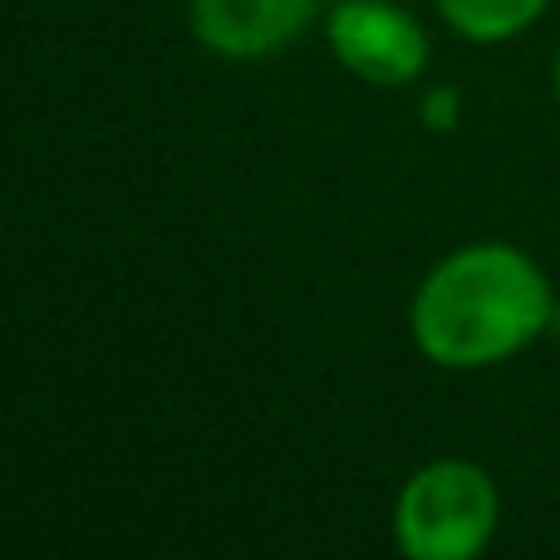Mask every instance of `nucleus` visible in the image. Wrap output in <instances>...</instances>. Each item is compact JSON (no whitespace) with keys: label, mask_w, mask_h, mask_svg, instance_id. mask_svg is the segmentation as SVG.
Masks as SVG:
<instances>
[{"label":"nucleus","mask_w":560,"mask_h":560,"mask_svg":"<svg viewBox=\"0 0 560 560\" xmlns=\"http://www.w3.org/2000/svg\"><path fill=\"white\" fill-rule=\"evenodd\" d=\"M556 98H560V55H556Z\"/></svg>","instance_id":"0eeeda50"},{"label":"nucleus","mask_w":560,"mask_h":560,"mask_svg":"<svg viewBox=\"0 0 560 560\" xmlns=\"http://www.w3.org/2000/svg\"><path fill=\"white\" fill-rule=\"evenodd\" d=\"M325 30L335 59L369 84H413L428 65V35L418 30V20L384 0H345L329 10Z\"/></svg>","instance_id":"7ed1b4c3"},{"label":"nucleus","mask_w":560,"mask_h":560,"mask_svg":"<svg viewBox=\"0 0 560 560\" xmlns=\"http://www.w3.org/2000/svg\"><path fill=\"white\" fill-rule=\"evenodd\" d=\"M319 0H192V35L226 59H261L300 39Z\"/></svg>","instance_id":"20e7f679"},{"label":"nucleus","mask_w":560,"mask_h":560,"mask_svg":"<svg viewBox=\"0 0 560 560\" xmlns=\"http://www.w3.org/2000/svg\"><path fill=\"white\" fill-rule=\"evenodd\" d=\"M408 560H477L497 532V487L472 463H433L404 487L394 516Z\"/></svg>","instance_id":"f03ea898"},{"label":"nucleus","mask_w":560,"mask_h":560,"mask_svg":"<svg viewBox=\"0 0 560 560\" xmlns=\"http://www.w3.org/2000/svg\"><path fill=\"white\" fill-rule=\"evenodd\" d=\"M551 319V285L516 246H467L423 280L413 339L453 369L497 364L526 349Z\"/></svg>","instance_id":"f257e3e1"},{"label":"nucleus","mask_w":560,"mask_h":560,"mask_svg":"<svg viewBox=\"0 0 560 560\" xmlns=\"http://www.w3.org/2000/svg\"><path fill=\"white\" fill-rule=\"evenodd\" d=\"M546 5L551 0H438L447 25L463 39H477V45H497V39L522 35L526 25L541 20Z\"/></svg>","instance_id":"39448f33"},{"label":"nucleus","mask_w":560,"mask_h":560,"mask_svg":"<svg viewBox=\"0 0 560 560\" xmlns=\"http://www.w3.org/2000/svg\"><path fill=\"white\" fill-rule=\"evenodd\" d=\"M428 118H433V124H447V118H453V89H438V94L428 98Z\"/></svg>","instance_id":"423d86ee"}]
</instances>
